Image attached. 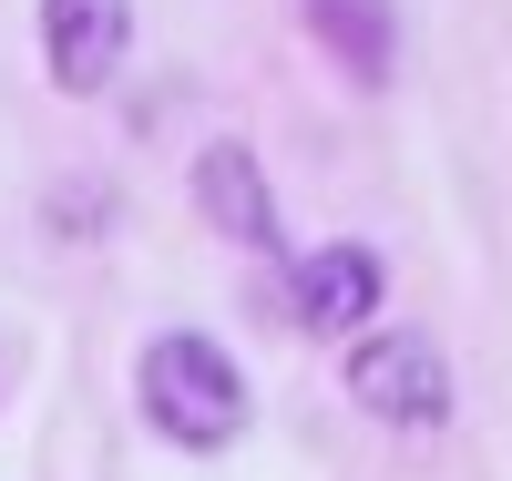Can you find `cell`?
Segmentation results:
<instances>
[{
    "mask_svg": "<svg viewBox=\"0 0 512 481\" xmlns=\"http://www.w3.org/2000/svg\"><path fill=\"white\" fill-rule=\"evenodd\" d=\"M134 410L154 420V441H175V451H226V441H246L256 400H246V369L205 328H164L134 359Z\"/></svg>",
    "mask_w": 512,
    "mask_h": 481,
    "instance_id": "cell-1",
    "label": "cell"
},
{
    "mask_svg": "<svg viewBox=\"0 0 512 481\" xmlns=\"http://www.w3.org/2000/svg\"><path fill=\"white\" fill-rule=\"evenodd\" d=\"M349 400L390 430H441L451 420V359L431 348V328H369L349 348Z\"/></svg>",
    "mask_w": 512,
    "mask_h": 481,
    "instance_id": "cell-2",
    "label": "cell"
},
{
    "mask_svg": "<svg viewBox=\"0 0 512 481\" xmlns=\"http://www.w3.org/2000/svg\"><path fill=\"white\" fill-rule=\"evenodd\" d=\"M41 62L72 103L113 93V72L134 62V0H41Z\"/></svg>",
    "mask_w": 512,
    "mask_h": 481,
    "instance_id": "cell-3",
    "label": "cell"
},
{
    "mask_svg": "<svg viewBox=\"0 0 512 481\" xmlns=\"http://www.w3.org/2000/svg\"><path fill=\"white\" fill-rule=\"evenodd\" d=\"M287 297H297V328H318V338H349L379 318V297H390V267H379L369 246H308L287 267Z\"/></svg>",
    "mask_w": 512,
    "mask_h": 481,
    "instance_id": "cell-4",
    "label": "cell"
},
{
    "mask_svg": "<svg viewBox=\"0 0 512 481\" xmlns=\"http://www.w3.org/2000/svg\"><path fill=\"white\" fill-rule=\"evenodd\" d=\"M195 215H205V226H216L226 246L277 256V195H267V164H256L236 134L195 154Z\"/></svg>",
    "mask_w": 512,
    "mask_h": 481,
    "instance_id": "cell-5",
    "label": "cell"
},
{
    "mask_svg": "<svg viewBox=\"0 0 512 481\" xmlns=\"http://www.w3.org/2000/svg\"><path fill=\"white\" fill-rule=\"evenodd\" d=\"M308 21H318V41L338 52V72H349L359 93H379V82H390V52H400L390 0H308Z\"/></svg>",
    "mask_w": 512,
    "mask_h": 481,
    "instance_id": "cell-6",
    "label": "cell"
}]
</instances>
